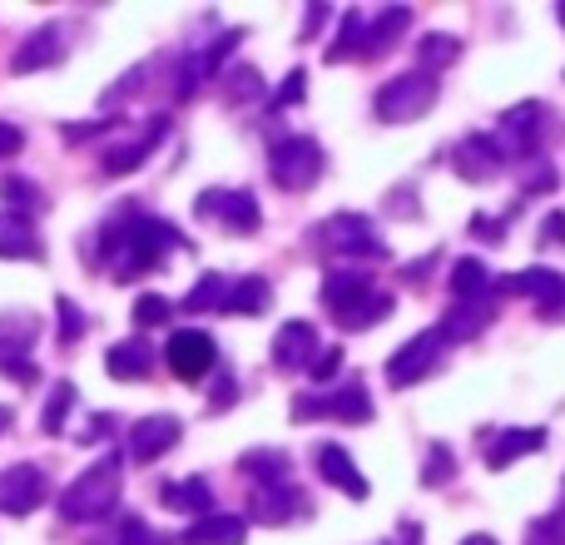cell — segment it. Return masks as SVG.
Here are the masks:
<instances>
[{"label": "cell", "mask_w": 565, "mask_h": 545, "mask_svg": "<svg viewBox=\"0 0 565 545\" xmlns=\"http://www.w3.org/2000/svg\"><path fill=\"white\" fill-rule=\"evenodd\" d=\"M105 238H109V258H115L119 278H139L149 268H164V258L174 248H184L179 228H169L164 218L139 214V204H119V214L105 224Z\"/></svg>", "instance_id": "obj_1"}, {"label": "cell", "mask_w": 565, "mask_h": 545, "mask_svg": "<svg viewBox=\"0 0 565 545\" xmlns=\"http://www.w3.org/2000/svg\"><path fill=\"white\" fill-rule=\"evenodd\" d=\"M119 491H125V457L109 451L95 467H85L60 496V521L70 526H89V521H105L119 506Z\"/></svg>", "instance_id": "obj_2"}, {"label": "cell", "mask_w": 565, "mask_h": 545, "mask_svg": "<svg viewBox=\"0 0 565 545\" xmlns=\"http://www.w3.org/2000/svg\"><path fill=\"white\" fill-rule=\"evenodd\" d=\"M322 308H328L342 328L358 332V328H372V322L387 318L392 298H387V292H377V282H372L367 272L332 268L328 278H322Z\"/></svg>", "instance_id": "obj_3"}, {"label": "cell", "mask_w": 565, "mask_h": 545, "mask_svg": "<svg viewBox=\"0 0 565 545\" xmlns=\"http://www.w3.org/2000/svg\"><path fill=\"white\" fill-rule=\"evenodd\" d=\"M407 25H412L407 6H387L372 20L362 15V10H348V15H342V35L328 45V65H338V60H348V55H387V45Z\"/></svg>", "instance_id": "obj_4"}, {"label": "cell", "mask_w": 565, "mask_h": 545, "mask_svg": "<svg viewBox=\"0 0 565 545\" xmlns=\"http://www.w3.org/2000/svg\"><path fill=\"white\" fill-rule=\"evenodd\" d=\"M322 169H328V159H322L318 139H308V135H288L268 149V174H274V184L282 194H308L322 179Z\"/></svg>", "instance_id": "obj_5"}, {"label": "cell", "mask_w": 565, "mask_h": 545, "mask_svg": "<svg viewBox=\"0 0 565 545\" xmlns=\"http://www.w3.org/2000/svg\"><path fill=\"white\" fill-rule=\"evenodd\" d=\"M437 105V79L422 75V70H407V75L387 79L377 89V119L382 125H412V119L431 115Z\"/></svg>", "instance_id": "obj_6"}, {"label": "cell", "mask_w": 565, "mask_h": 545, "mask_svg": "<svg viewBox=\"0 0 565 545\" xmlns=\"http://www.w3.org/2000/svg\"><path fill=\"white\" fill-rule=\"evenodd\" d=\"M318 244L328 254H342V258H387V244L382 234L372 228V218L362 214H332L318 224Z\"/></svg>", "instance_id": "obj_7"}, {"label": "cell", "mask_w": 565, "mask_h": 545, "mask_svg": "<svg viewBox=\"0 0 565 545\" xmlns=\"http://www.w3.org/2000/svg\"><path fill=\"white\" fill-rule=\"evenodd\" d=\"M194 214L209 218V224H218V228H228V234H258V224H264L258 199L248 194V189H204Z\"/></svg>", "instance_id": "obj_8"}, {"label": "cell", "mask_w": 565, "mask_h": 545, "mask_svg": "<svg viewBox=\"0 0 565 545\" xmlns=\"http://www.w3.org/2000/svg\"><path fill=\"white\" fill-rule=\"evenodd\" d=\"M441 357H447V338H441L437 328H427V332H417V338L407 342V348H397L392 352V362H387V387H412V382H422L427 372H437L441 367Z\"/></svg>", "instance_id": "obj_9"}, {"label": "cell", "mask_w": 565, "mask_h": 545, "mask_svg": "<svg viewBox=\"0 0 565 545\" xmlns=\"http://www.w3.org/2000/svg\"><path fill=\"white\" fill-rule=\"evenodd\" d=\"M50 496V481L35 461H15L0 471V516H30Z\"/></svg>", "instance_id": "obj_10"}, {"label": "cell", "mask_w": 565, "mask_h": 545, "mask_svg": "<svg viewBox=\"0 0 565 545\" xmlns=\"http://www.w3.org/2000/svg\"><path fill=\"white\" fill-rule=\"evenodd\" d=\"M179 437H184V421H179L174 412L139 417L135 427H129V461H135V467H149V461H159L164 451H174Z\"/></svg>", "instance_id": "obj_11"}, {"label": "cell", "mask_w": 565, "mask_h": 545, "mask_svg": "<svg viewBox=\"0 0 565 545\" xmlns=\"http://www.w3.org/2000/svg\"><path fill=\"white\" fill-rule=\"evenodd\" d=\"M214 338L209 332H199V328H184V332H174L169 338V348H164V362H169V372H174L179 382H204L209 372H214Z\"/></svg>", "instance_id": "obj_12"}, {"label": "cell", "mask_w": 565, "mask_h": 545, "mask_svg": "<svg viewBox=\"0 0 565 545\" xmlns=\"http://www.w3.org/2000/svg\"><path fill=\"white\" fill-rule=\"evenodd\" d=\"M60 60H65V30L40 25L20 40V50L10 55V70H15V75H35V70H55Z\"/></svg>", "instance_id": "obj_13"}, {"label": "cell", "mask_w": 565, "mask_h": 545, "mask_svg": "<svg viewBox=\"0 0 565 545\" xmlns=\"http://www.w3.org/2000/svg\"><path fill=\"white\" fill-rule=\"evenodd\" d=\"M536 119H541V105H516L501 115V125L491 129V145H497L501 159H526L531 145H536Z\"/></svg>", "instance_id": "obj_14"}, {"label": "cell", "mask_w": 565, "mask_h": 545, "mask_svg": "<svg viewBox=\"0 0 565 545\" xmlns=\"http://www.w3.org/2000/svg\"><path fill=\"white\" fill-rule=\"evenodd\" d=\"M292 511H308V501H302V491L288 487V481H268V487L248 491V516H254L258 526H282V521H292Z\"/></svg>", "instance_id": "obj_15"}, {"label": "cell", "mask_w": 565, "mask_h": 545, "mask_svg": "<svg viewBox=\"0 0 565 545\" xmlns=\"http://www.w3.org/2000/svg\"><path fill=\"white\" fill-rule=\"evenodd\" d=\"M546 441H551L546 427H507V431H497V437L487 441V451H481V457H487L491 471H507L511 461H521V457H531V451H541Z\"/></svg>", "instance_id": "obj_16"}, {"label": "cell", "mask_w": 565, "mask_h": 545, "mask_svg": "<svg viewBox=\"0 0 565 545\" xmlns=\"http://www.w3.org/2000/svg\"><path fill=\"white\" fill-rule=\"evenodd\" d=\"M507 164V159L497 154V145H491V135H467L457 149H451V169H457L467 184H487L497 169Z\"/></svg>", "instance_id": "obj_17"}, {"label": "cell", "mask_w": 565, "mask_h": 545, "mask_svg": "<svg viewBox=\"0 0 565 545\" xmlns=\"http://www.w3.org/2000/svg\"><path fill=\"white\" fill-rule=\"evenodd\" d=\"M491 318H497V302H491V292L487 298H467V302H451L447 308V318L437 322V332L447 342H471L481 328H491Z\"/></svg>", "instance_id": "obj_18"}, {"label": "cell", "mask_w": 565, "mask_h": 545, "mask_svg": "<svg viewBox=\"0 0 565 545\" xmlns=\"http://www.w3.org/2000/svg\"><path fill=\"white\" fill-rule=\"evenodd\" d=\"M312 357H318V332H312V322H282L274 338V367L302 372V367H312Z\"/></svg>", "instance_id": "obj_19"}, {"label": "cell", "mask_w": 565, "mask_h": 545, "mask_svg": "<svg viewBox=\"0 0 565 545\" xmlns=\"http://www.w3.org/2000/svg\"><path fill=\"white\" fill-rule=\"evenodd\" d=\"M318 471H322V481H332V487L342 491V496H352V501H367V481H362V471L352 467L348 447H338V441H328V447H318Z\"/></svg>", "instance_id": "obj_20"}, {"label": "cell", "mask_w": 565, "mask_h": 545, "mask_svg": "<svg viewBox=\"0 0 565 545\" xmlns=\"http://www.w3.org/2000/svg\"><path fill=\"white\" fill-rule=\"evenodd\" d=\"M0 258H15V264H40L45 258V244H40L30 218L0 214Z\"/></svg>", "instance_id": "obj_21"}, {"label": "cell", "mask_w": 565, "mask_h": 545, "mask_svg": "<svg viewBox=\"0 0 565 545\" xmlns=\"http://www.w3.org/2000/svg\"><path fill=\"white\" fill-rule=\"evenodd\" d=\"M164 129H169V119L159 115V119H149L145 135H139V139H129V145L109 149V154H105V174H135V169L149 159V149H154L159 139H164Z\"/></svg>", "instance_id": "obj_22"}, {"label": "cell", "mask_w": 565, "mask_h": 545, "mask_svg": "<svg viewBox=\"0 0 565 545\" xmlns=\"http://www.w3.org/2000/svg\"><path fill=\"white\" fill-rule=\"evenodd\" d=\"M149 367H154V352H149V342H139V338L115 342V348L105 352V372L115 382H145Z\"/></svg>", "instance_id": "obj_23"}, {"label": "cell", "mask_w": 565, "mask_h": 545, "mask_svg": "<svg viewBox=\"0 0 565 545\" xmlns=\"http://www.w3.org/2000/svg\"><path fill=\"white\" fill-rule=\"evenodd\" d=\"M159 501H164L169 511H179V516H209V506H214V487H209L204 477H189V481H164V491H159Z\"/></svg>", "instance_id": "obj_24"}, {"label": "cell", "mask_w": 565, "mask_h": 545, "mask_svg": "<svg viewBox=\"0 0 565 545\" xmlns=\"http://www.w3.org/2000/svg\"><path fill=\"white\" fill-rule=\"evenodd\" d=\"M501 292H526V298H536V308H546V302H556L565 292V278L556 268H526V272H511V278L497 282Z\"/></svg>", "instance_id": "obj_25"}, {"label": "cell", "mask_w": 565, "mask_h": 545, "mask_svg": "<svg viewBox=\"0 0 565 545\" xmlns=\"http://www.w3.org/2000/svg\"><path fill=\"white\" fill-rule=\"evenodd\" d=\"M244 541H248L244 516H199L184 531V545H244Z\"/></svg>", "instance_id": "obj_26"}, {"label": "cell", "mask_w": 565, "mask_h": 545, "mask_svg": "<svg viewBox=\"0 0 565 545\" xmlns=\"http://www.w3.org/2000/svg\"><path fill=\"white\" fill-rule=\"evenodd\" d=\"M322 402V417H332V421H348V427H362V421H372V402H367V392L352 382V387H342V392H328V397H318Z\"/></svg>", "instance_id": "obj_27"}, {"label": "cell", "mask_w": 565, "mask_h": 545, "mask_svg": "<svg viewBox=\"0 0 565 545\" xmlns=\"http://www.w3.org/2000/svg\"><path fill=\"white\" fill-rule=\"evenodd\" d=\"M238 471L244 477H254V487H268V481H282L288 477V451L278 447H254L238 457Z\"/></svg>", "instance_id": "obj_28"}, {"label": "cell", "mask_w": 565, "mask_h": 545, "mask_svg": "<svg viewBox=\"0 0 565 545\" xmlns=\"http://www.w3.org/2000/svg\"><path fill=\"white\" fill-rule=\"evenodd\" d=\"M268 302H274V288H268V278H238L228 282V298H224V312H264Z\"/></svg>", "instance_id": "obj_29"}, {"label": "cell", "mask_w": 565, "mask_h": 545, "mask_svg": "<svg viewBox=\"0 0 565 545\" xmlns=\"http://www.w3.org/2000/svg\"><path fill=\"white\" fill-rule=\"evenodd\" d=\"M0 199H6V214H15V218H30V214L45 209V194H40L30 179H20V174L0 179Z\"/></svg>", "instance_id": "obj_30"}, {"label": "cell", "mask_w": 565, "mask_h": 545, "mask_svg": "<svg viewBox=\"0 0 565 545\" xmlns=\"http://www.w3.org/2000/svg\"><path fill=\"white\" fill-rule=\"evenodd\" d=\"M75 402H79L75 382H55V387H50V397H45V417H40V427H45L50 437H60V431H65V421H70V412H75Z\"/></svg>", "instance_id": "obj_31"}, {"label": "cell", "mask_w": 565, "mask_h": 545, "mask_svg": "<svg viewBox=\"0 0 565 545\" xmlns=\"http://www.w3.org/2000/svg\"><path fill=\"white\" fill-rule=\"evenodd\" d=\"M491 288V272L477 264V258H461L457 268H451V298L467 302V298H487Z\"/></svg>", "instance_id": "obj_32"}, {"label": "cell", "mask_w": 565, "mask_h": 545, "mask_svg": "<svg viewBox=\"0 0 565 545\" xmlns=\"http://www.w3.org/2000/svg\"><path fill=\"white\" fill-rule=\"evenodd\" d=\"M457 55H461V40H457V35H422L417 65H422V75L437 79V70H441V65H451Z\"/></svg>", "instance_id": "obj_33"}, {"label": "cell", "mask_w": 565, "mask_h": 545, "mask_svg": "<svg viewBox=\"0 0 565 545\" xmlns=\"http://www.w3.org/2000/svg\"><path fill=\"white\" fill-rule=\"evenodd\" d=\"M224 298H228V278L224 272H204V278L194 282V292L184 298V308L189 312H209V308L224 312Z\"/></svg>", "instance_id": "obj_34"}, {"label": "cell", "mask_w": 565, "mask_h": 545, "mask_svg": "<svg viewBox=\"0 0 565 545\" xmlns=\"http://www.w3.org/2000/svg\"><path fill=\"white\" fill-rule=\"evenodd\" d=\"M224 95H228V105H248V99H258V95H264V75H258L254 65H238V70H228V79H224Z\"/></svg>", "instance_id": "obj_35"}, {"label": "cell", "mask_w": 565, "mask_h": 545, "mask_svg": "<svg viewBox=\"0 0 565 545\" xmlns=\"http://www.w3.org/2000/svg\"><path fill=\"white\" fill-rule=\"evenodd\" d=\"M526 545H565V511H551V516L531 521Z\"/></svg>", "instance_id": "obj_36"}, {"label": "cell", "mask_w": 565, "mask_h": 545, "mask_svg": "<svg viewBox=\"0 0 565 545\" xmlns=\"http://www.w3.org/2000/svg\"><path fill=\"white\" fill-rule=\"evenodd\" d=\"M119 545H174L169 536H159L149 521H139V516H125L119 521Z\"/></svg>", "instance_id": "obj_37"}, {"label": "cell", "mask_w": 565, "mask_h": 545, "mask_svg": "<svg viewBox=\"0 0 565 545\" xmlns=\"http://www.w3.org/2000/svg\"><path fill=\"white\" fill-rule=\"evenodd\" d=\"M169 312H174V308H169L159 292H145V298L135 302V328H164Z\"/></svg>", "instance_id": "obj_38"}, {"label": "cell", "mask_w": 565, "mask_h": 545, "mask_svg": "<svg viewBox=\"0 0 565 545\" xmlns=\"http://www.w3.org/2000/svg\"><path fill=\"white\" fill-rule=\"evenodd\" d=\"M457 471V457H451V447H431V457H427V471H422V487H441V481Z\"/></svg>", "instance_id": "obj_39"}, {"label": "cell", "mask_w": 565, "mask_h": 545, "mask_svg": "<svg viewBox=\"0 0 565 545\" xmlns=\"http://www.w3.org/2000/svg\"><path fill=\"white\" fill-rule=\"evenodd\" d=\"M55 308H60V342L70 348V342L85 338V312H79L70 298H55Z\"/></svg>", "instance_id": "obj_40"}, {"label": "cell", "mask_w": 565, "mask_h": 545, "mask_svg": "<svg viewBox=\"0 0 565 545\" xmlns=\"http://www.w3.org/2000/svg\"><path fill=\"white\" fill-rule=\"evenodd\" d=\"M302 95H308V75L302 70H288V79H282V89L274 95V105H302Z\"/></svg>", "instance_id": "obj_41"}, {"label": "cell", "mask_w": 565, "mask_h": 545, "mask_svg": "<svg viewBox=\"0 0 565 545\" xmlns=\"http://www.w3.org/2000/svg\"><path fill=\"white\" fill-rule=\"evenodd\" d=\"M338 367H342V348H328V352H318V357H312V367H308V372H312L318 382H328Z\"/></svg>", "instance_id": "obj_42"}, {"label": "cell", "mask_w": 565, "mask_h": 545, "mask_svg": "<svg viewBox=\"0 0 565 545\" xmlns=\"http://www.w3.org/2000/svg\"><path fill=\"white\" fill-rule=\"evenodd\" d=\"M20 149H25V135L15 125H0V159H15Z\"/></svg>", "instance_id": "obj_43"}, {"label": "cell", "mask_w": 565, "mask_h": 545, "mask_svg": "<svg viewBox=\"0 0 565 545\" xmlns=\"http://www.w3.org/2000/svg\"><path fill=\"white\" fill-rule=\"evenodd\" d=\"M99 129H105L99 119H85V125H65L60 135H65V145H85V139H95V135H99Z\"/></svg>", "instance_id": "obj_44"}, {"label": "cell", "mask_w": 565, "mask_h": 545, "mask_svg": "<svg viewBox=\"0 0 565 545\" xmlns=\"http://www.w3.org/2000/svg\"><path fill=\"white\" fill-rule=\"evenodd\" d=\"M541 244H546V248H561L565 244V214H551L546 224H541Z\"/></svg>", "instance_id": "obj_45"}, {"label": "cell", "mask_w": 565, "mask_h": 545, "mask_svg": "<svg viewBox=\"0 0 565 545\" xmlns=\"http://www.w3.org/2000/svg\"><path fill=\"white\" fill-rule=\"evenodd\" d=\"M0 372H6L10 382H35V367H30L25 357H0Z\"/></svg>", "instance_id": "obj_46"}, {"label": "cell", "mask_w": 565, "mask_h": 545, "mask_svg": "<svg viewBox=\"0 0 565 545\" xmlns=\"http://www.w3.org/2000/svg\"><path fill=\"white\" fill-rule=\"evenodd\" d=\"M234 397H238V382H234V377H218V382H214V397H209V407L224 412Z\"/></svg>", "instance_id": "obj_47"}, {"label": "cell", "mask_w": 565, "mask_h": 545, "mask_svg": "<svg viewBox=\"0 0 565 545\" xmlns=\"http://www.w3.org/2000/svg\"><path fill=\"white\" fill-rule=\"evenodd\" d=\"M541 174H526V194H541V189H556V174H551V164H536Z\"/></svg>", "instance_id": "obj_48"}, {"label": "cell", "mask_w": 565, "mask_h": 545, "mask_svg": "<svg viewBox=\"0 0 565 545\" xmlns=\"http://www.w3.org/2000/svg\"><path fill=\"white\" fill-rule=\"evenodd\" d=\"M471 234L477 238H501L507 234V224H501V218H471Z\"/></svg>", "instance_id": "obj_49"}, {"label": "cell", "mask_w": 565, "mask_h": 545, "mask_svg": "<svg viewBox=\"0 0 565 545\" xmlns=\"http://www.w3.org/2000/svg\"><path fill=\"white\" fill-rule=\"evenodd\" d=\"M322 20H328V6H308V25H302V35H312Z\"/></svg>", "instance_id": "obj_50"}, {"label": "cell", "mask_w": 565, "mask_h": 545, "mask_svg": "<svg viewBox=\"0 0 565 545\" xmlns=\"http://www.w3.org/2000/svg\"><path fill=\"white\" fill-rule=\"evenodd\" d=\"M541 318H565V292L556 302H546V308H541Z\"/></svg>", "instance_id": "obj_51"}, {"label": "cell", "mask_w": 565, "mask_h": 545, "mask_svg": "<svg viewBox=\"0 0 565 545\" xmlns=\"http://www.w3.org/2000/svg\"><path fill=\"white\" fill-rule=\"evenodd\" d=\"M461 545H497V541H491V536H467Z\"/></svg>", "instance_id": "obj_52"}, {"label": "cell", "mask_w": 565, "mask_h": 545, "mask_svg": "<svg viewBox=\"0 0 565 545\" xmlns=\"http://www.w3.org/2000/svg\"><path fill=\"white\" fill-rule=\"evenodd\" d=\"M10 427V407H0V431H6Z\"/></svg>", "instance_id": "obj_53"}, {"label": "cell", "mask_w": 565, "mask_h": 545, "mask_svg": "<svg viewBox=\"0 0 565 545\" xmlns=\"http://www.w3.org/2000/svg\"><path fill=\"white\" fill-rule=\"evenodd\" d=\"M556 10H561V25H565V6H556Z\"/></svg>", "instance_id": "obj_54"}, {"label": "cell", "mask_w": 565, "mask_h": 545, "mask_svg": "<svg viewBox=\"0 0 565 545\" xmlns=\"http://www.w3.org/2000/svg\"><path fill=\"white\" fill-rule=\"evenodd\" d=\"M382 545H387V541H382Z\"/></svg>", "instance_id": "obj_55"}]
</instances>
